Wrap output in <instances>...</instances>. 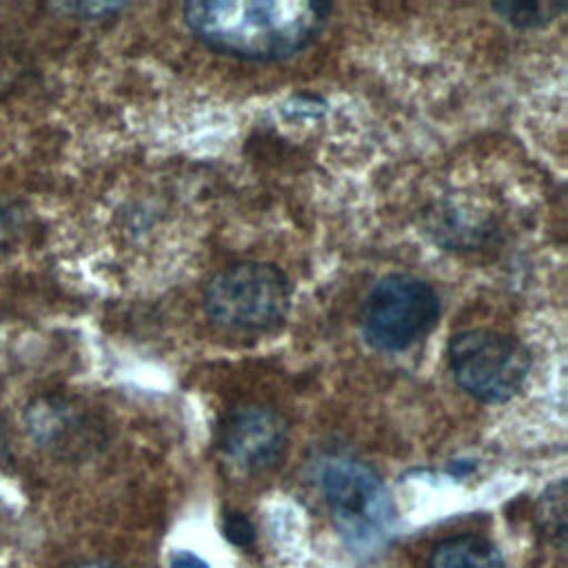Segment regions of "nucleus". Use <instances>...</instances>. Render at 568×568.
<instances>
[{
	"label": "nucleus",
	"instance_id": "obj_1",
	"mask_svg": "<svg viewBox=\"0 0 568 568\" xmlns=\"http://www.w3.org/2000/svg\"><path fill=\"white\" fill-rule=\"evenodd\" d=\"M331 11V4L308 0H206L186 2L182 18L211 51L275 62L306 49Z\"/></svg>",
	"mask_w": 568,
	"mask_h": 568
},
{
	"label": "nucleus",
	"instance_id": "obj_2",
	"mask_svg": "<svg viewBox=\"0 0 568 568\" xmlns=\"http://www.w3.org/2000/svg\"><path fill=\"white\" fill-rule=\"evenodd\" d=\"M317 486L344 541L355 550L382 546L395 526V506L377 470L346 453L317 462Z\"/></svg>",
	"mask_w": 568,
	"mask_h": 568
},
{
	"label": "nucleus",
	"instance_id": "obj_3",
	"mask_svg": "<svg viewBox=\"0 0 568 568\" xmlns=\"http://www.w3.org/2000/svg\"><path fill=\"white\" fill-rule=\"evenodd\" d=\"M291 304V282L271 262H235L204 286L206 317L233 333H266L280 326Z\"/></svg>",
	"mask_w": 568,
	"mask_h": 568
},
{
	"label": "nucleus",
	"instance_id": "obj_4",
	"mask_svg": "<svg viewBox=\"0 0 568 568\" xmlns=\"http://www.w3.org/2000/svg\"><path fill=\"white\" fill-rule=\"evenodd\" d=\"M532 355L521 339L495 328H466L448 339V366L470 397L499 404L510 399L530 373Z\"/></svg>",
	"mask_w": 568,
	"mask_h": 568
},
{
	"label": "nucleus",
	"instance_id": "obj_5",
	"mask_svg": "<svg viewBox=\"0 0 568 568\" xmlns=\"http://www.w3.org/2000/svg\"><path fill=\"white\" fill-rule=\"evenodd\" d=\"M439 313V295L426 280L390 273L373 284L362 304V335L377 351H404L433 331Z\"/></svg>",
	"mask_w": 568,
	"mask_h": 568
},
{
	"label": "nucleus",
	"instance_id": "obj_6",
	"mask_svg": "<svg viewBox=\"0 0 568 568\" xmlns=\"http://www.w3.org/2000/svg\"><path fill=\"white\" fill-rule=\"evenodd\" d=\"M217 444L233 468L260 473L282 457L286 422L268 404L242 402L222 417Z\"/></svg>",
	"mask_w": 568,
	"mask_h": 568
},
{
	"label": "nucleus",
	"instance_id": "obj_7",
	"mask_svg": "<svg viewBox=\"0 0 568 568\" xmlns=\"http://www.w3.org/2000/svg\"><path fill=\"white\" fill-rule=\"evenodd\" d=\"M428 568H504V559L486 537L455 535L433 548Z\"/></svg>",
	"mask_w": 568,
	"mask_h": 568
},
{
	"label": "nucleus",
	"instance_id": "obj_8",
	"mask_svg": "<svg viewBox=\"0 0 568 568\" xmlns=\"http://www.w3.org/2000/svg\"><path fill=\"white\" fill-rule=\"evenodd\" d=\"M493 11L519 29H537L552 22L564 7L550 2H495Z\"/></svg>",
	"mask_w": 568,
	"mask_h": 568
},
{
	"label": "nucleus",
	"instance_id": "obj_9",
	"mask_svg": "<svg viewBox=\"0 0 568 568\" xmlns=\"http://www.w3.org/2000/svg\"><path fill=\"white\" fill-rule=\"evenodd\" d=\"M539 521L544 532L550 539H557L564 544L566 535V493H564V479L555 481L546 488V493L539 499Z\"/></svg>",
	"mask_w": 568,
	"mask_h": 568
},
{
	"label": "nucleus",
	"instance_id": "obj_10",
	"mask_svg": "<svg viewBox=\"0 0 568 568\" xmlns=\"http://www.w3.org/2000/svg\"><path fill=\"white\" fill-rule=\"evenodd\" d=\"M222 530H224V537L235 546H248L255 539V528H253L251 519L240 510L224 513Z\"/></svg>",
	"mask_w": 568,
	"mask_h": 568
},
{
	"label": "nucleus",
	"instance_id": "obj_11",
	"mask_svg": "<svg viewBox=\"0 0 568 568\" xmlns=\"http://www.w3.org/2000/svg\"><path fill=\"white\" fill-rule=\"evenodd\" d=\"M171 568H209L204 559L189 550H178L171 555Z\"/></svg>",
	"mask_w": 568,
	"mask_h": 568
},
{
	"label": "nucleus",
	"instance_id": "obj_12",
	"mask_svg": "<svg viewBox=\"0 0 568 568\" xmlns=\"http://www.w3.org/2000/svg\"><path fill=\"white\" fill-rule=\"evenodd\" d=\"M78 568H118V566H111V564H102V561H95V564H84V566H78Z\"/></svg>",
	"mask_w": 568,
	"mask_h": 568
},
{
	"label": "nucleus",
	"instance_id": "obj_13",
	"mask_svg": "<svg viewBox=\"0 0 568 568\" xmlns=\"http://www.w3.org/2000/svg\"><path fill=\"white\" fill-rule=\"evenodd\" d=\"M2 446H4V435H2V426H0V455H2Z\"/></svg>",
	"mask_w": 568,
	"mask_h": 568
}]
</instances>
